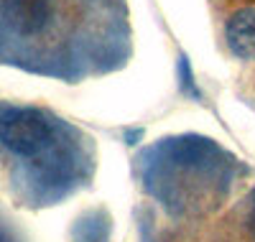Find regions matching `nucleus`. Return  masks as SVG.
Segmentation results:
<instances>
[{
  "instance_id": "7ed1b4c3",
  "label": "nucleus",
  "mask_w": 255,
  "mask_h": 242,
  "mask_svg": "<svg viewBox=\"0 0 255 242\" xmlns=\"http://www.w3.org/2000/svg\"><path fill=\"white\" fill-rule=\"evenodd\" d=\"M5 15L18 33H36L49 20V3L46 0H8Z\"/></svg>"
},
{
  "instance_id": "f257e3e1",
  "label": "nucleus",
  "mask_w": 255,
  "mask_h": 242,
  "mask_svg": "<svg viewBox=\"0 0 255 242\" xmlns=\"http://www.w3.org/2000/svg\"><path fill=\"white\" fill-rule=\"evenodd\" d=\"M0 140L18 156H36L51 140V125L44 113L31 107H15L0 118Z\"/></svg>"
},
{
  "instance_id": "f03ea898",
  "label": "nucleus",
  "mask_w": 255,
  "mask_h": 242,
  "mask_svg": "<svg viewBox=\"0 0 255 242\" xmlns=\"http://www.w3.org/2000/svg\"><path fill=\"white\" fill-rule=\"evenodd\" d=\"M225 38L235 56L255 59V8H243L232 13L225 26Z\"/></svg>"
}]
</instances>
